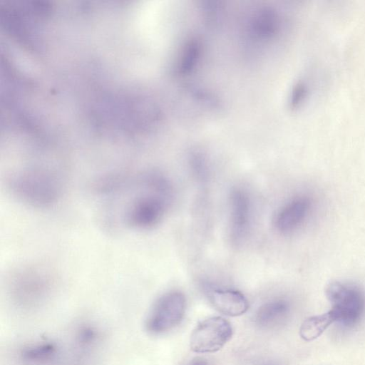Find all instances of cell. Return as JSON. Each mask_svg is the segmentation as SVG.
<instances>
[{
  "label": "cell",
  "mask_w": 365,
  "mask_h": 365,
  "mask_svg": "<svg viewBox=\"0 0 365 365\" xmlns=\"http://www.w3.org/2000/svg\"><path fill=\"white\" fill-rule=\"evenodd\" d=\"M98 191L106 216L121 227L148 230L163 220L172 197V186L163 174L151 171L135 175L107 177Z\"/></svg>",
  "instance_id": "obj_1"
},
{
  "label": "cell",
  "mask_w": 365,
  "mask_h": 365,
  "mask_svg": "<svg viewBox=\"0 0 365 365\" xmlns=\"http://www.w3.org/2000/svg\"><path fill=\"white\" fill-rule=\"evenodd\" d=\"M325 293L335 322L345 328H353L360 322L365 313V296L360 289L333 282L327 285Z\"/></svg>",
  "instance_id": "obj_2"
},
{
  "label": "cell",
  "mask_w": 365,
  "mask_h": 365,
  "mask_svg": "<svg viewBox=\"0 0 365 365\" xmlns=\"http://www.w3.org/2000/svg\"><path fill=\"white\" fill-rule=\"evenodd\" d=\"M186 307L185 295L171 291L162 295L155 302L145 319L146 330L152 334L169 331L180 324Z\"/></svg>",
  "instance_id": "obj_3"
},
{
  "label": "cell",
  "mask_w": 365,
  "mask_h": 365,
  "mask_svg": "<svg viewBox=\"0 0 365 365\" xmlns=\"http://www.w3.org/2000/svg\"><path fill=\"white\" fill-rule=\"evenodd\" d=\"M11 292L21 301L41 299L50 291L53 278L49 270L38 265H29L16 270L11 278Z\"/></svg>",
  "instance_id": "obj_4"
},
{
  "label": "cell",
  "mask_w": 365,
  "mask_h": 365,
  "mask_svg": "<svg viewBox=\"0 0 365 365\" xmlns=\"http://www.w3.org/2000/svg\"><path fill=\"white\" fill-rule=\"evenodd\" d=\"M231 324L222 317H212L200 322L190 338V349L195 353H213L220 350L232 338Z\"/></svg>",
  "instance_id": "obj_5"
},
{
  "label": "cell",
  "mask_w": 365,
  "mask_h": 365,
  "mask_svg": "<svg viewBox=\"0 0 365 365\" xmlns=\"http://www.w3.org/2000/svg\"><path fill=\"white\" fill-rule=\"evenodd\" d=\"M230 235L232 242L240 244L247 236L251 223V204L248 195L240 188L230 195Z\"/></svg>",
  "instance_id": "obj_6"
},
{
  "label": "cell",
  "mask_w": 365,
  "mask_h": 365,
  "mask_svg": "<svg viewBox=\"0 0 365 365\" xmlns=\"http://www.w3.org/2000/svg\"><path fill=\"white\" fill-rule=\"evenodd\" d=\"M208 298L213 307L222 314L229 317H238L249 309L245 295L238 290L231 289H210Z\"/></svg>",
  "instance_id": "obj_7"
},
{
  "label": "cell",
  "mask_w": 365,
  "mask_h": 365,
  "mask_svg": "<svg viewBox=\"0 0 365 365\" xmlns=\"http://www.w3.org/2000/svg\"><path fill=\"white\" fill-rule=\"evenodd\" d=\"M309 205V201L305 197L294 198L284 205L274 219L277 230L286 233L296 229L305 218Z\"/></svg>",
  "instance_id": "obj_8"
},
{
  "label": "cell",
  "mask_w": 365,
  "mask_h": 365,
  "mask_svg": "<svg viewBox=\"0 0 365 365\" xmlns=\"http://www.w3.org/2000/svg\"><path fill=\"white\" fill-rule=\"evenodd\" d=\"M279 26V18L276 10L270 6H261L251 16L249 29L252 35L262 40L269 39L277 33Z\"/></svg>",
  "instance_id": "obj_9"
},
{
  "label": "cell",
  "mask_w": 365,
  "mask_h": 365,
  "mask_svg": "<svg viewBox=\"0 0 365 365\" xmlns=\"http://www.w3.org/2000/svg\"><path fill=\"white\" fill-rule=\"evenodd\" d=\"M290 312L289 302L283 299H274L262 305L255 315V321L262 327L270 328L282 324Z\"/></svg>",
  "instance_id": "obj_10"
},
{
  "label": "cell",
  "mask_w": 365,
  "mask_h": 365,
  "mask_svg": "<svg viewBox=\"0 0 365 365\" xmlns=\"http://www.w3.org/2000/svg\"><path fill=\"white\" fill-rule=\"evenodd\" d=\"M334 322V317L330 310L320 315L310 317L301 324L299 335L304 341L314 340Z\"/></svg>",
  "instance_id": "obj_11"
},
{
  "label": "cell",
  "mask_w": 365,
  "mask_h": 365,
  "mask_svg": "<svg viewBox=\"0 0 365 365\" xmlns=\"http://www.w3.org/2000/svg\"><path fill=\"white\" fill-rule=\"evenodd\" d=\"M201 51L202 45L200 40L192 38L187 41L178 63L177 69L180 74H188L195 69L199 61Z\"/></svg>",
  "instance_id": "obj_12"
},
{
  "label": "cell",
  "mask_w": 365,
  "mask_h": 365,
  "mask_svg": "<svg viewBox=\"0 0 365 365\" xmlns=\"http://www.w3.org/2000/svg\"><path fill=\"white\" fill-rule=\"evenodd\" d=\"M189 163L194 175L200 180H205L209 173L206 156L200 150H193L189 155Z\"/></svg>",
  "instance_id": "obj_13"
},
{
  "label": "cell",
  "mask_w": 365,
  "mask_h": 365,
  "mask_svg": "<svg viewBox=\"0 0 365 365\" xmlns=\"http://www.w3.org/2000/svg\"><path fill=\"white\" fill-rule=\"evenodd\" d=\"M202 8L205 18L209 23L214 24L218 20V16H220L221 7L217 1H205Z\"/></svg>",
  "instance_id": "obj_14"
},
{
  "label": "cell",
  "mask_w": 365,
  "mask_h": 365,
  "mask_svg": "<svg viewBox=\"0 0 365 365\" xmlns=\"http://www.w3.org/2000/svg\"><path fill=\"white\" fill-rule=\"evenodd\" d=\"M304 88L303 85L298 84L293 89L290 96V106L292 108L297 106L304 96Z\"/></svg>",
  "instance_id": "obj_15"
},
{
  "label": "cell",
  "mask_w": 365,
  "mask_h": 365,
  "mask_svg": "<svg viewBox=\"0 0 365 365\" xmlns=\"http://www.w3.org/2000/svg\"><path fill=\"white\" fill-rule=\"evenodd\" d=\"M189 365H210L209 363L203 359H197L192 361Z\"/></svg>",
  "instance_id": "obj_16"
}]
</instances>
